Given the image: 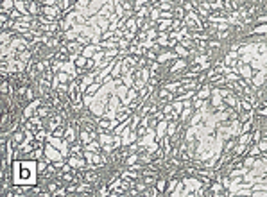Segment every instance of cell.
<instances>
[{
  "instance_id": "1",
  "label": "cell",
  "mask_w": 267,
  "mask_h": 197,
  "mask_svg": "<svg viewBox=\"0 0 267 197\" xmlns=\"http://www.w3.org/2000/svg\"><path fill=\"white\" fill-rule=\"evenodd\" d=\"M156 185H158V188H160V190H163V185H165V181H156Z\"/></svg>"
}]
</instances>
